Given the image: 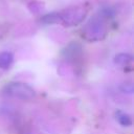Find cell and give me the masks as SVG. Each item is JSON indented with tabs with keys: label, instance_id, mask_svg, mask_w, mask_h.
Listing matches in <instances>:
<instances>
[{
	"label": "cell",
	"instance_id": "1",
	"mask_svg": "<svg viewBox=\"0 0 134 134\" xmlns=\"http://www.w3.org/2000/svg\"><path fill=\"white\" fill-rule=\"evenodd\" d=\"M83 37L89 42H96L103 40L107 36V27L105 25L104 19L99 16L92 17L83 27Z\"/></svg>",
	"mask_w": 134,
	"mask_h": 134
},
{
	"label": "cell",
	"instance_id": "2",
	"mask_svg": "<svg viewBox=\"0 0 134 134\" xmlns=\"http://www.w3.org/2000/svg\"><path fill=\"white\" fill-rule=\"evenodd\" d=\"M88 9L85 5H74L60 12V23L64 26H75L84 21Z\"/></svg>",
	"mask_w": 134,
	"mask_h": 134
},
{
	"label": "cell",
	"instance_id": "3",
	"mask_svg": "<svg viewBox=\"0 0 134 134\" xmlns=\"http://www.w3.org/2000/svg\"><path fill=\"white\" fill-rule=\"evenodd\" d=\"M4 92L13 97L22 99V100H29L32 99L36 95L35 90L27 84L22 82H10L4 87Z\"/></svg>",
	"mask_w": 134,
	"mask_h": 134
},
{
	"label": "cell",
	"instance_id": "4",
	"mask_svg": "<svg viewBox=\"0 0 134 134\" xmlns=\"http://www.w3.org/2000/svg\"><path fill=\"white\" fill-rule=\"evenodd\" d=\"M81 53H82V47L77 43H71L65 49L66 58H69V59H72V60L80 57Z\"/></svg>",
	"mask_w": 134,
	"mask_h": 134
},
{
	"label": "cell",
	"instance_id": "5",
	"mask_svg": "<svg viewBox=\"0 0 134 134\" xmlns=\"http://www.w3.org/2000/svg\"><path fill=\"white\" fill-rule=\"evenodd\" d=\"M14 61V55L12 52L2 51L0 52V68L6 69L8 68Z\"/></svg>",
	"mask_w": 134,
	"mask_h": 134
},
{
	"label": "cell",
	"instance_id": "6",
	"mask_svg": "<svg viewBox=\"0 0 134 134\" xmlns=\"http://www.w3.org/2000/svg\"><path fill=\"white\" fill-rule=\"evenodd\" d=\"M115 117H116V120L124 127H129L132 125V118L128 113H125L122 111H116Z\"/></svg>",
	"mask_w": 134,
	"mask_h": 134
},
{
	"label": "cell",
	"instance_id": "7",
	"mask_svg": "<svg viewBox=\"0 0 134 134\" xmlns=\"http://www.w3.org/2000/svg\"><path fill=\"white\" fill-rule=\"evenodd\" d=\"M133 60V57L129 53H125V52H121V53H117L115 57H114V63L117 64V65H121V66H126L128 65L129 63H131Z\"/></svg>",
	"mask_w": 134,
	"mask_h": 134
},
{
	"label": "cell",
	"instance_id": "8",
	"mask_svg": "<svg viewBox=\"0 0 134 134\" xmlns=\"http://www.w3.org/2000/svg\"><path fill=\"white\" fill-rule=\"evenodd\" d=\"M41 22L44 24H55L60 23V14L58 12H53L50 14H46L41 18Z\"/></svg>",
	"mask_w": 134,
	"mask_h": 134
},
{
	"label": "cell",
	"instance_id": "9",
	"mask_svg": "<svg viewBox=\"0 0 134 134\" xmlns=\"http://www.w3.org/2000/svg\"><path fill=\"white\" fill-rule=\"evenodd\" d=\"M98 15H99V17L102 19H109V18H112L114 16V10L110 6H104L99 10Z\"/></svg>",
	"mask_w": 134,
	"mask_h": 134
},
{
	"label": "cell",
	"instance_id": "10",
	"mask_svg": "<svg viewBox=\"0 0 134 134\" xmlns=\"http://www.w3.org/2000/svg\"><path fill=\"white\" fill-rule=\"evenodd\" d=\"M119 89L124 92V93H128V94H132L133 91H134V86L131 82L129 83H122L119 87Z\"/></svg>",
	"mask_w": 134,
	"mask_h": 134
},
{
	"label": "cell",
	"instance_id": "11",
	"mask_svg": "<svg viewBox=\"0 0 134 134\" xmlns=\"http://www.w3.org/2000/svg\"><path fill=\"white\" fill-rule=\"evenodd\" d=\"M28 8H29L30 12H32V13H38V12H40V10L43 8V3L38 2V1L30 2V3L28 4Z\"/></svg>",
	"mask_w": 134,
	"mask_h": 134
},
{
	"label": "cell",
	"instance_id": "12",
	"mask_svg": "<svg viewBox=\"0 0 134 134\" xmlns=\"http://www.w3.org/2000/svg\"><path fill=\"white\" fill-rule=\"evenodd\" d=\"M2 35H3V32H2V29H1V28H0V38H1V37H2Z\"/></svg>",
	"mask_w": 134,
	"mask_h": 134
}]
</instances>
